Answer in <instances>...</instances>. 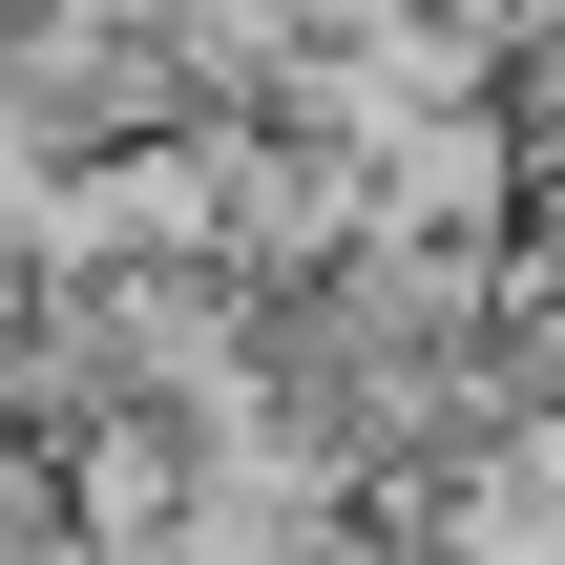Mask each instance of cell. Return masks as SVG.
I'll use <instances>...</instances> for the list:
<instances>
[{
  "label": "cell",
  "mask_w": 565,
  "mask_h": 565,
  "mask_svg": "<svg viewBox=\"0 0 565 565\" xmlns=\"http://www.w3.org/2000/svg\"><path fill=\"white\" fill-rule=\"evenodd\" d=\"M545 294H565V210H545Z\"/></svg>",
  "instance_id": "cell-1"
},
{
  "label": "cell",
  "mask_w": 565,
  "mask_h": 565,
  "mask_svg": "<svg viewBox=\"0 0 565 565\" xmlns=\"http://www.w3.org/2000/svg\"><path fill=\"white\" fill-rule=\"evenodd\" d=\"M0 294H21V252H0Z\"/></svg>",
  "instance_id": "cell-2"
}]
</instances>
